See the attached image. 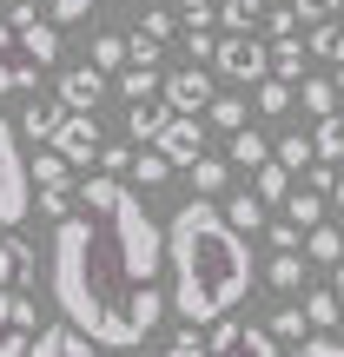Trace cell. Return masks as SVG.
<instances>
[{"label":"cell","instance_id":"cell-53","mask_svg":"<svg viewBox=\"0 0 344 357\" xmlns=\"http://www.w3.org/2000/svg\"><path fill=\"white\" fill-rule=\"evenodd\" d=\"M7 40H13V26H7V20H0V47H7Z\"/></svg>","mask_w":344,"mask_h":357},{"label":"cell","instance_id":"cell-16","mask_svg":"<svg viewBox=\"0 0 344 357\" xmlns=\"http://www.w3.org/2000/svg\"><path fill=\"white\" fill-rule=\"evenodd\" d=\"M20 53H27L33 66H60V26L27 20V26H20Z\"/></svg>","mask_w":344,"mask_h":357},{"label":"cell","instance_id":"cell-8","mask_svg":"<svg viewBox=\"0 0 344 357\" xmlns=\"http://www.w3.org/2000/svg\"><path fill=\"white\" fill-rule=\"evenodd\" d=\"M212 100H218V86H212V73H205L199 60L179 66V73H166V106H172V113L205 119V106H212Z\"/></svg>","mask_w":344,"mask_h":357},{"label":"cell","instance_id":"cell-52","mask_svg":"<svg viewBox=\"0 0 344 357\" xmlns=\"http://www.w3.org/2000/svg\"><path fill=\"white\" fill-rule=\"evenodd\" d=\"M331 205H338V212H344V178H338V185H331Z\"/></svg>","mask_w":344,"mask_h":357},{"label":"cell","instance_id":"cell-50","mask_svg":"<svg viewBox=\"0 0 344 357\" xmlns=\"http://www.w3.org/2000/svg\"><path fill=\"white\" fill-rule=\"evenodd\" d=\"M0 93H20V66L13 60H0Z\"/></svg>","mask_w":344,"mask_h":357},{"label":"cell","instance_id":"cell-11","mask_svg":"<svg viewBox=\"0 0 344 357\" xmlns=\"http://www.w3.org/2000/svg\"><path fill=\"white\" fill-rule=\"evenodd\" d=\"M153 146H159V153L172 159V166H199V159H205V126H199L192 113H172V126L159 132Z\"/></svg>","mask_w":344,"mask_h":357},{"label":"cell","instance_id":"cell-5","mask_svg":"<svg viewBox=\"0 0 344 357\" xmlns=\"http://www.w3.org/2000/svg\"><path fill=\"white\" fill-rule=\"evenodd\" d=\"M40 337V305L27 291L0 284V357H27V344Z\"/></svg>","mask_w":344,"mask_h":357},{"label":"cell","instance_id":"cell-51","mask_svg":"<svg viewBox=\"0 0 344 357\" xmlns=\"http://www.w3.org/2000/svg\"><path fill=\"white\" fill-rule=\"evenodd\" d=\"M331 291L344 298V258H338V265H331Z\"/></svg>","mask_w":344,"mask_h":357},{"label":"cell","instance_id":"cell-44","mask_svg":"<svg viewBox=\"0 0 344 357\" xmlns=\"http://www.w3.org/2000/svg\"><path fill=\"white\" fill-rule=\"evenodd\" d=\"M265 33H271V40H285V33H298V7H292V0H285V7H271V13H265Z\"/></svg>","mask_w":344,"mask_h":357},{"label":"cell","instance_id":"cell-33","mask_svg":"<svg viewBox=\"0 0 344 357\" xmlns=\"http://www.w3.org/2000/svg\"><path fill=\"white\" fill-rule=\"evenodd\" d=\"M186 172H192V185H199V199H212V192H225V178H232V166H225V159H212V153H205L199 166H186Z\"/></svg>","mask_w":344,"mask_h":357},{"label":"cell","instance_id":"cell-39","mask_svg":"<svg viewBox=\"0 0 344 357\" xmlns=\"http://www.w3.org/2000/svg\"><path fill=\"white\" fill-rule=\"evenodd\" d=\"M205 119H212L218 132H239L245 126V100H212V106H205Z\"/></svg>","mask_w":344,"mask_h":357},{"label":"cell","instance_id":"cell-46","mask_svg":"<svg viewBox=\"0 0 344 357\" xmlns=\"http://www.w3.org/2000/svg\"><path fill=\"white\" fill-rule=\"evenodd\" d=\"M179 13H186V26H218V7H212V0H179Z\"/></svg>","mask_w":344,"mask_h":357},{"label":"cell","instance_id":"cell-7","mask_svg":"<svg viewBox=\"0 0 344 357\" xmlns=\"http://www.w3.org/2000/svg\"><path fill=\"white\" fill-rule=\"evenodd\" d=\"M205 351H212V357H278V337H271V324L218 318V324H212V337H205Z\"/></svg>","mask_w":344,"mask_h":357},{"label":"cell","instance_id":"cell-15","mask_svg":"<svg viewBox=\"0 0 344 357\" xmlns=\"http://www.w3.org/2000/svg\"><path fill=\"white\" fill-rule=\"evenodd\" d=\"M33 245L27 238H0V284H7V291H27V284H33Z\"/></svg>","mask_w":344,"mask_h":357},{"label":"cell","instance_id":"cell-54","mask_svg":"<svg viewBox=\"0 0 344 357\" xmlns=\"http://www.w3.org/2000/svg\"><path fill=\"white\" fill-rule=\"evenodd\" d=\"M331 86H338V93H344V66H338V73H331Z\"/></svg>","mask_w":344,"mask_h":357},{"label":"cell","instance_id":"cell-17","mask_svg":"<svg viewBox=\"0 0 344 357\" xmlns=\"http://www.w3.org/2000/svg\"><path fill=\"white\" fill-rule=\"evenodd\" d=\"M285 218H292L298 231L324 225V192H311V185H292V192H285Z\"/></svg>","mask_w":344,"mask_h":357},{"label":"cell","instance_id":"cell-4","mask_svg":"<svg viewBox=\"0 0 344 357\" xmlns=\"http://www.w3.org/2000/svg\"><path fill=\"white\" fill-rule=\"evenodd\" d=\"M20 126L0 119V225H20L33 212V178H27V159H20Z\"/></svg>","mask_w":344,"mask_h":357},{"label":"cell","instance_id":"cell-29","mask_svg":"<svg viewBox=\"0 0 344 357\" xmlns=\"http://www.w3.org/2000/svg\"><path fill=\"white\" fill-rule=\"evenodd\" d=\"M265 159H271L265 132H245V126L232 132V166H252V172H258V166H265Z\"/></svg>","mask_w":344,"mask_h":357},{"label":"cell","instance_id":"cell-22","mask_svg":"<svg viewBox=\"0 0 344 357\" xmlns=\"http://www.w3.org/2000/svg\"><path fill=\"white\" fill-rule=\"evenodd\" d=\"M305 258H311V265H338V258H344V231L338 225H311L305 231Z\"/></svg>","mask_w":344,"mask_h":357},{"label":"cell","instance_id":"cell-14","mask_svg":"<svg viewBox=\"0 0 344 357\" xmlns=\"http://www.w3.org/2000/svg\"><path fill=\"white\" fill-rule=\"evenodd\" d=\"M166 126H172V106H166V93H153V100H133V106H126V132H133L140 146H153Z\"/></svg>","mask_w":344,"mask_h":357},{"label":"cell","instance_id":"cell-27","mask_svg":"<svg viewBox=\"0 0 344 357\" xmlns=\"http://www.w3.org/2000/svg\"><path fill=\"white\" fill-rule=\"evenodd\" d=\"M252 192L265 205H285V192H292V172L278 166V159H265V166H258V178H252Z\"/></svg>","mask_w":344,"mask_h":357},{"label":"cell","instance_id":"cell-48","mask_svg":"<svg viewBox=\"0 0 344 357\" xmlns=\"http://www.w3.org/2000/svg\"><path fill=\"white\" fill-rule=\"evenodd\" d=\"M166 357H212V351L199 344V324H192V331H179L172 344H166Z\"/></svg>","mask_w":344,"mask_h":357},{"label":"cell","instance_id":"cell-6","mask_svg":"<svg viewBox=\"0 0 344 357\" xmlns=\"http://www.w3.org/2000/svg\"><path fill=\"white\" fill-rule=\"evenodd\" d=\"M212 66H218L225 79H245V86H252V79H271V47H265L258 33H225Z\"/></svg>","mask_w":344,"mask_h":357},{"label":"cell","instance_id":"cell-41","mask_svg":"<svg viewBox=\"0 0 344 357\" xmlns=\"http://www.w3.org/2000/svg\"><path fill=\"white\" fill-rule=\"evenodd\" d=\"M186 53H192V60H218V40H212V26H186Z\"/></svg>","mask_w":344,"mask_h":357},{"label":"cell","instance_id":"cell-23","mask_svg":"<svg viewBox=\"0 0 344 357\" xmlns=\"http://www.w3.org/2000/svg\"><path fill=\"white\" fill-rule=\"evenodd\" d=\"M218 26H225V33H252V26H265V0H225V7H218Z\"/></svg>","mask_w":344,"mask_h":357},{"label":"cell","instance_id":"cell-12","mask_svg":"<svg viewBox=\"0 0 344 357\" xmlns=\"http://www.w3.org/2000/svg\"><path fill=\"white\" fill-rule=\"evenodd\" d=\"M27 357H100V344L60 318V324H40V337L27 344Z\"/></svg>","mask_w":344,"mask_h":357},{"label":"cell","instance_id":"cell-25","mask_svg":"<svg viewBox=\"0 0 344 357\" xmlns=\"http://www.w3.org/2000/svg\"><path fill=\"white\" fill-rule=\"evenodd\" d=\"M278 166H285V172H311V166H318L311 132H285V139H278Z\"/></svg>","mask_w":344,"mask_h":357},{"label":"cell","instance_id":"cell-49","mask_svg":"<svg viewBox=\"0 0 344 357\" xmlns=\"http://www.w3.org/2000/svg\"><path fill=\"white\" fill-rule=\"evenodd\" d=\"M100 166H106V172H113V178H119V172H126V166H133V153H126V146H106V153H100Z\"/></svg>","mask_w":344,"mask_h":357},{"label":"cell","instance_id":"cell-24","mask_svg":"<svg viewBox=\"0 0 344 357\" xmlns=\"http://www.w3.org/2000/svg\"><path fill=\"white\" fill-rule=\"evenodd\" d=\"M305 40H298V33H285L278 40V47H271V79H298V73H305Z\"/></svg>","mask_w":344,"mask_h":357},{"label":"cell","instance_id":"cell-20","mask_svg":"<svg viewBox=\"0 0 344 357\" xmlns=\"http://www.w3.org/2000/svg\"><path fill=\"white\" fill-rule=\"evenodd\" d=\"M113 86L126 93V106H133V100H153V93H166V73H159V66H126V73H113Z\"/></svg>","mask_w":344,"mask_h":357},{"label":"cell","instance_id":"cell-10","mask_svg":"<svg viewBox=\"0 0 344 357\" xmlns=\"http://www.w3.org/2000/svg\"><path fill=\"white\" fill-rule=\"evenodd\" d=\"M53 153H60L66 166H93V153H100V119L93 113H66V126L53 132Z\"/></svg>","mask_w":344,"mask_h":357},{"label":"cell","instance_id":"cell-1","mask_svg":"<svg viewBox=\"0 0 344 357\" xmlns=\"http://www.w3.org/2000/svg\"><path fill=\"white\" fill-rule=\"evenodd\" d=\"M47 278H53V305L73 331H87L93 344H113L133 351L153 337V324L166 318V298L159 284L133 278L126 252L113 238V218L87 212V218H60L53 225V258H47Z\"/></svg>","mask_w":344,"mask_h":357},{"label":"cell","instance_id":"cell-2","mask_svg":"<svg viewBox=\"0 0 344 357\" xmlns=\"http://www.w3.org/2000/svg\"><path fill=\"white\" fill-rule=\"evenodd\" d=\"M166 271L179 318L218 324L252 291V245H245V231H232V218L212 199H186L166 225Z\"/></svg>","mask_w":344,"mask_h":357},{"label":"cell","instance_id":"cell-13","mask_svg":"<svg viewBox=\"0 0 344 357\" xmlns=\"http://www.w3.org/2000/svg\"><path fill=\"white\" fill-rule=\"evenodd\" d=\"M66 126V100L60 93H33V100H27V113H20V132L33 146H53V132Z\"/></svg>","mask_w":344,"mask_h":357},{"label":"cell","instance_id":"cell-35","mask_svg":"<svg viewBox=\"0 0 344 357\" xmlns=\"http://www.w3.org/2000/svg\"><path fill=\"white\" fill-rule=\"evenodd\" d=\"M311 146H318V159H344V113H324L318 132H311Z\"/></svg>","mask_w":344,"mask_h":357},{"label":"cell","instance_id":"cell-47","mask_svg":"<svg viewBox=\"0 0 344 357\" xmlns=\"http://www.w3.org/2000/svg\"><path fill=\"white\" fill-rule=\"evenodd\" d=\"M140 26H146L153 40H172V33H179V20H172L166 7H146V20H140Z\"/></svg>","mask_w":344,"mask_h":357},{"label":"cell","instance_id":"cell-31","mask_svg":"<svg viewBox=\"0 0 344 357\" xmlns=\"http://www.w3.org/2000/svg\"><path fill=\"white\" fill-rule=\"evenodd\" d=\"M271 337H278V344H305V337H311V318H305V305H285L278 318H271Z\"/></svg>","mask_w":344,"mask_h":357},{"label":"cell","instance_id":"cell-34","mask_svg":"<svg viewBox=\"0 0 344 357\" xmlns=\"http://www.w3.org/2000/svg\"><path fill=\"white\" fill-rule=\"evenodd\" d=\"M258 113H265V119L292 113V79H258Z\"/></svg>","mask_w":344,"mask_h":357},{"label":"cell","instance_id":"cell-26","mask_svg":"<svg viewBox=\"0 0 344 357\" xmlns=\"http://www.w3.org/2000/svg\"><path fill=\"white\" fill-rule=\"evenodd\" d=\"M305 47L318 53L324 66H344V26H338V20H318V26H311V40H305Z\"/></svg>","mask_w":344,"mask_h":357},{"label":"cell","instance_id":"cell-21","mask_svg":"<svg viewBox=\"0 0 344 357\" xmlns=\"http://www.w3.org/2000/svg\"><path fill=\"white\" fill-rule=\"evenodd\" d=\"M172 172H179V166L159 153V146H140V153H133V185H146V192H153V185H166Z\"/></svg>","mask_w":344,"mask_h":357},{"label":"cell","instance_id":"cell-28","mask_svg":"<svg viewBox=\"0 0 344 357\" xmlns=\"http://www.w3.org/2000/svg\"><path fill=\"white\" fill-rule=\"evenodd\" d=\"M27 178H33V185H66V178H73V166H66L53 146H40V153H33V166H27Z\"/></svg>","mask_w":344,"mask_h":357},{"label":"cell","instance_id":"cell-40","mask_svg":"<svg viewBox=\"0 0 344 357\" xmlns=\"http://www.w3.org/2000/svg\"><path fill=\"white\" fill-rule=\"evenodd\" d=\"M285 357H344V337H331V331H311L298 351H285Z\"/></svg>","mask_w":344,"mask_h":357},{"label":"cell","instance_id":"cell-37","mask_svg":"<svg viewBox=\"0 0 344 357\" xmlns=\"http://www.w3.org/2000/svg\"><path fill=\"white\" fill-rule=\"evenodd\" d=\"M305 113H311V119L338 113V86H331V79H305Z\"/></svg>","mask_w":344,"mask_h":357},{"label":"cell","instance_id":"cell-42","mask_svg":"<svg viewBox=\"0 0 344 357\" xmlns=\"http://www.w3.org/2000/svg\"><path fill=\"white\" fill-rule=\"evenodd\" d=\"M292 7H298V20H305V26H318V20H338L344 0H292Z\"/></svg>","mask_w":344,"mask_h":357},{"label":"cell","instance_id":"cell-45","mask_svg":"<svg viewBox=\"0 0 344 357\" xmlns=\"http://www.w3.org/2000/svg\"><path fill=\"white\" fill-rule=\"evenodd\" d=\"M93 13V0H53V26H80Z\"/></svg>","mask_w":344,"mask_h":357},{"label":"cell","instance_id":"cell-43","mask_svg":"<svg viewBox=\"0 0 344 357\" xmlns=\"http://www.w3.org/2000/svg\"><path fill=\"white\" fill-rule=\"evenodd\" d=\"M265 238L278 245V252H305V231H298L292 218H278V225H265Z\"/></svg>","mask_w":344,"mask_h":357},{"label":"cell","instance_id":"cell-3","mask_svg":"<svg viewBox=\"0 0 344 357\" xmlns=\"http://www.w3.org/2000/svg\"><path fill=\"white\" fill-rule=\"evenodd\" d=\"M113 238H119V252H126V265H133V278H146L153 284L159 278V265H166V231L153 225V212H146V199L133 185H119V199H113Z\"/></svg>","mask_w":344,"mask_h":357},{"label":"cell","instance_id":"cell-9","mask_svg":"<svg viewBox=\"0 0 344 357\" xmlns=\"http://www.w3.org/2000/svg\"><path fill=\"white\" fill-rule=\"evenodd\" d=\"M106 86H113V73H100V66L87 60V66H66V73H60V86H53V93L66 100V113H100Z\"/></svg>","mask_w":344,"mask_h":357},{"label":"cell","instance_id":"cell-30","mask_svg":"<svg viewBox=\"0 0 344 357\" xmlns=\"http://www.w3.org/2000/svg\"><path fill=\"white\" fill-rule=\"evenodd\" d=\"M93 66L100 73H126V33H93Z\"/></svg>","mask_w":344,"mask_h":357},{"label":"cell","instance_id":"cell-19","mask_svg":"<svg viewBox=\"0 0 344 357\" xmlns=\"http://www.w3.org/2000/svg\"><path fill=\"white\" fill-rule=\"evenodd\" d=\"M305 265H311L305 252H278L265 265V284H271V291H305Z\"/></svg>","mask_w":344,"mask_h":357},{"label":"cell","instance_id":"cell-36","mask_svg":"<svg viewBox=\"0 0 344 357\" xmlns=\"http://www.w3.org/2000/svg\"><path fill=\"white\" fill-rule=\"evenodd\" d=\"M159 53H166V40H153L140 26V33H126V66H159Z\"/></svg>","mask_w":344,"mask_h":357},{"label":"cell","instance_id":"cell-32","mask_svg":"<svg viewBox=\"0 0 344 357\" xmlns=\"http://www.w3.org/2000/svg\"><path fill=\"white\" fill-rule=\"evenodd\" d=\"M338 305H344L338 291H311V284H305V318H311V331H331V324H338Z\"/></svg>","mask_w":344,"mask_h":357},{"label":"cell","instance_id":"cell-38","mask_svg":"<svg viewBox=\"0 0 344 357\" xmlns=\"http://www.w3.org/2000/svg\"><path fill=\"white\" fill-rule=\"evenodd\" d=\"M40 212L60 225V218H73V185H40Z\"/></svg>","mask_w":344,"mask_h":357},{"label":"cell","instance_id":"cell-18","mask_svg":"<svg viewBox=\"0 0 344 357\" xmlns=\"http://www.w3.org/2000/svg\"><path fill=\"white\" fill-rule=\"evenodd\" d=\"M218 212L232 218V231H265V199H258V192H232Z\"/></svg>","mask_w":344,"mask_h":357}]
</instances>
